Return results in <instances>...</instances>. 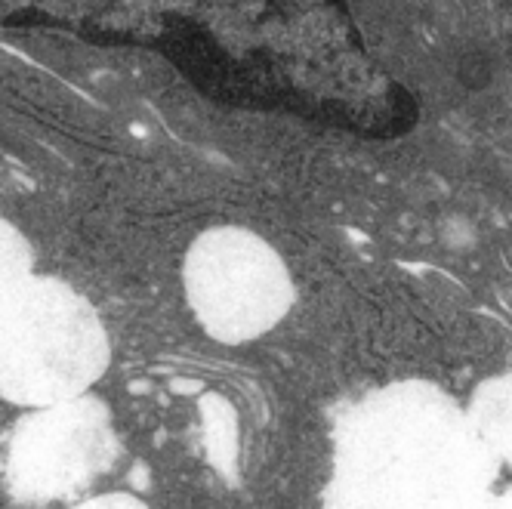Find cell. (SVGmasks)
I'll return each instance as SVG.
<instances>
[{
	"label": "cell",
	"mask_w": 512,
	"mask_h": 509,
	"mask_svg": "<svg viewBox=\"0 0 512 509\" xmlns=\"http://www.w3.org/2000/svg\"><path fill=\"white\" fill-rule=\"evenodd\" d=\"M189 22L186 53L235 105L284 112L368 139H395L417 99L371 59L340 4H210Z\"/></svg>",
	"instance_id": "6da1fadb"
},
{
	"label": "cell",
	"mask_w": 512,
	"mask_h": 509,
	"mask_svg": "<svg viewBox=\"0 0 512 509\" xmlns=\"http://www.w3.org/2000/svg\"><path fill=\"white\" fill-rule=\"evenodd\" d=\"M105 365L90 306L56 281H28L0 327V392L22 405H62Z\"/></svg>",
	"instance_id": "7a4b0ae2"
},
{
	"label": "cell",
	"mask_w": 512,
	"mask_h": 509,
	"mask_svg": "<svg viewBox=\"0 0 512 509\" xmlns=\"http://www.w3.org/2000/svg\"><path fill=\"white\" fill-rule=\"evenodd\" d=\"M112 454L105 411L93 402L56 405L22 423L10 476L22 497H59L90 482Z\"/></svg>",
	"instance_id": "3957f363"
},
{
	"label": "cell",
	"mask_w": 512,
	"mask_h": 509,
	"mask_svg": "<svg viewBox=\"0 0 512 509\" xmlns=\"http://www.w3.org/2000/svg\"><path fill=\"white\" fill-rule=\"evenodd\" d=\"M25 287H28V250L7 223H0V327L10 318Z\"/></svg>",
	"instance_id": "277c9868"
},
{
	"label": "cell",
	"mask_w": 512,
	"mask_h": 509,
	"mask_svg": "<svg viewBox=\"0 0 512 509\" xmlns=\"http://www.w3.org/2000/svg\"><path fill=\"white\" fill-rule=\"evenodd\" d=\"M457 78H460L469 90H482V87L491 81V65H488L482 56H466V59L460 62Z\"/></svg>",
	"instance_id": "5b68a950"
},
{
	"label": "cell",
	"mask_w": 512,
	"mask_h": 509,
	"mask_svg": "<svg viewBox=\"0 0 512 509\" xmlns=\"http://www.w3.org/2000/svg\"><path fill=\"white\" fill-rule=\"evenodd\" d=\"M81 509H142V506L127 500V497H102V500H93Z\"/></svg>",
	"instance_id": "8992f818"
}]
</instances>
